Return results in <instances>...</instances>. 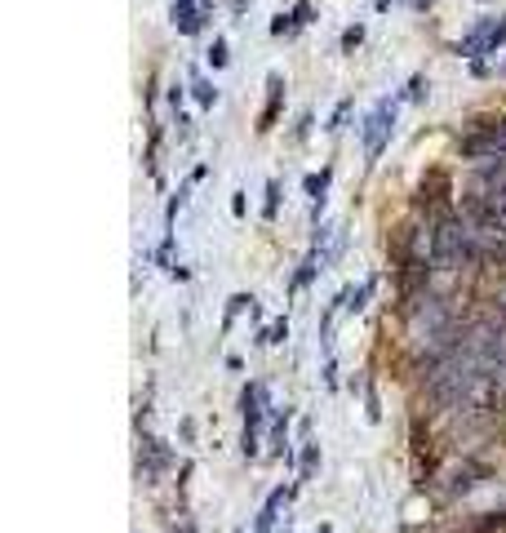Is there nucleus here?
I'll return each mask as SVG.
<instances>
[{"label": "nucleus", "instance_id": "f3484780", "mask_svg": "<svg viewBox=\"0 0 506 533\" xmlns=\"http://www.w3.org/2000/svg\"><path fill=\"white\" fill-rule=\"evenodd\" d=\"M231 5H235V13H244V9H249V0H231Z\"/></svg>", "mask_w": 506, "mask_h": 533}, {"label": "nucleus", "instance_id": "f8f14e48", "mask_svg": "<svg viewBox=\"0 0 506 533\" xmlns=\"http://www.w3.org/2000/svg\"><path fill=\"white\" fill-rule=\"evenodd\" d=\"M364 40V27H351V31H342V49H356Z\"/></svg>", "mask_w": 506, "mask_h": 533}, {"label": "nucleus", "instance_id": "ddd939ff", "mask_svg": "<svg viewBox=\"0 0 506 533\" xmlns=\"http://www.w3.org/2000/svg\"><path fill=\"white\" fill-rule=\"evenodd\" d=\"M244 303H253V298H244V293H235V298H231V307H227V325L235 320V315H240V307H244Z\"/></svg>", "mask_w": 506, "mask_h": 533}, {"label": "nucleus", "instance_id": "f03ea898", "mask_svg": "<svg viewBox=\"0 0 506 533\" xmlns=\"http://www.w3.org/2000/svg\"><path fill=\"white\" fill-rule=\"evenodd\" d=\"M462 347L471 352V360H480L484 369H497V364H506V325L502 320H476L466 333H462Z\"/></svg>", "mask_w": 506, "mask_h": 533}, {"label": "nucleus", "instance_id": "20e7f679", "mask_svg": "<svg viewBox=\"0 0 506 533\" xmlns=\"http://www.w3.org/2000/svg\"><path fill=\"white\" fill-rule=\"evenodd\" d=\"M391 125H395V103H378L373 111H369V120H364V152L369 156H378L382 147H386Z\"/></svg>", "mask_w": 506, "mask_h": 533}, {"label": "nucleus", "instance_id": "423d86ee", "mask_svg": "<svg viewBox=\"0 0 506 533\" xmlns=\"http://www.w3.org/2000/svg\"><path fill=\"white\" fill-rule=\"evenodd\" d=\"M174 27L182 31V36L200 31V9H196V0H174Z\"/></svg>", "mask_w": 506, "mask_h": 533}, {"label": "nucleus", "instance_id": "6ab92c4d", "mask_svg": "<svg viewBox=\"0 0 506 533\" xmlns=\"http://www.w3.org/2000/svg\"><path fill=\"white\" fill-rule=\"evenodd\" d=\"M320 533H329V529H320Z\"/></svg>", "mask_w": 506, "mask_h": 533}, {"label": "nucleus", "instance_id": "0eeeda50", "mask_svg": "<svg viewBox=\"0 0 506 533\" xmlns=\"http://www.w3.org/2000/svg\"><path fill=\"white\" fill-rule=\"evenodd\" d=\"M289 503V489H276L271 498H266V507H262V515H258V533H266L276 524V515H280V507Z\"/></svg>", "mask_w": 506, "mask_h": 533}, {"label": "nucleus", "instance_id": "39448f33", "mask_svg": "<svg viewBox=\"0 0 506 533\" xmlns=\"http://www.w3.org/2000/svg\"><path fill=\"white\" fill-rule=\"evenodd\" d=\"M506 40V18L502 23H484V27H476L471 36L458 45V54H488V49H497Z\"/></svg>", "mask_w": 506, "mask_h": 533}, {"label": "nucleus", "instance_id": "2eb2a0df", "mask_svg": "<svg viewBox=\"0 0 506 533\" xmlns=\"http://www.w3.org/2000/svg\"><path fill=\"white\" fill-rule=\"evenodd\" d=\"M276 196H280V187L271 182V187H266V218H276Z\"/></svg>", "mask_w": 506, "mask_h": 533}, {"label": "nucleus", "instance_id": "6e6552de", "mask_svg": "<svg viewBox=\"0 0 506 533\" xmlns=\"http://www.w3.org/2000/svg\"><path fill=\"white\" fill-rule=\"evenodd\" d=\"M266 89H271V94H266V111H262V125L258 129H271V120H276V111H280V76H271V80H266Z\"/></svg>", "mask_w": 506, "mask_h": 533}, {"label": "nucleus", "instance_id": "1a4fd4ad", "mask_svg": "<svg viewBox=\"0 0 506 533\" xmlns=\"http://www.w3.org/2000/svg\"><path fill=\"white\" fill-rule=\"evenodd\" d=\"M476 466H458V471H453V480H449V493H466L471 485H476Z\"/></svg>", "mask_w": 506, "mask_h": 533}, {"label": "nucleus", "instance_id": "dca6fc26", "mask_svg": "<svg viewBox=\"0 0 506 533\" xmlns=\"http://www.w3.org/2000/svg\"><path fill=\"white\" fill-rule=\"evenodd\" d=\"M422 89H427V80L413 76V80H409V98H422Z\"/></svg>", "mask_w": 506, "mask_h": 533}, {"label": "nucleus", "instance_id": "9d476101", "mask_svg": "<svg viewBox=\"0 0 506 533\" xmlns=\"http://www.w3.org/2000/svg\"><path fill=\"white\" fill-rule=\"evenodd\" d=\"M191 89H196V103H200V107H213V103H218V89L209 85V80H200V76H196V85H191Z\"/></svg>", "mask_w": 506, "mask_h": 533}, {"label": "nucleus", "instance_id": "a211bd4d", "mask_svg": "<svg viewBox=\"0 0 506 533\" xmlns=\"http://www.w3.org/2000/svg\"><path fill=\"white\" fill-rule=\"evenodd\" d=\"M413 5H427V0H413Z\"/></svg>", "mask_w": 506, "mask_h": 533}, {"label": "nucleus", "instance_id": "4468645a", "mask_svg": "<svg viewBox=\"0 0 506 533\" xmlns=\"http://www.w3.org/2000/svg\"><path fill=\"white\" fill-rule=\"evenodd\" d=\"M347 111H351V103H337V111H333V125H329V133H337V129H342V120H347Z\"/></svg>", "mask_w": 506, "mask_h": 533}, {"label": "nucleus", "instance_id": "7ed1b4c3", "mask_svg": "<svg viewBox=\"0 0 506 533\" xmlns=\"http://www.w3.org/2000/svg\"><path fill=\"white\" fill-rule=\"evenodd\" d=\"M462 156H471V160H506V125H493L484 133L462 138Z\"/></svg>", "mask_w": 506, "mask_h": 533}, {"label": "nucleus", "instance_id": "9b49d317", "mask_svg": "<svg viewBox=\"0 0 506 533\" xmlns=\"http://www.w3.org/2000/svg\"><path fill=\"white\" fill-rule=\"evenodd\" d=\"M209 62H213V67H227V40H213V49H209Z\"/></svg>", "mask_w": 506, "mask_h": 533}, {"label": "nucleus", "instance_id": "f257e3e1", "mask_svg": "<svg viewBox=\"0 0 506 533\" xmlns=\"http://www.w3.org/2000/svg\"><path fill=\"white\" fill-rule=\"evenodd\" d=\"M480 258L476 249V227H471L466 218H453V213H444V218L431 223V266H440V271H458L462 262Z\"/></svg>", "mask_w": 506, "mask_h": 533}]
</instances>
